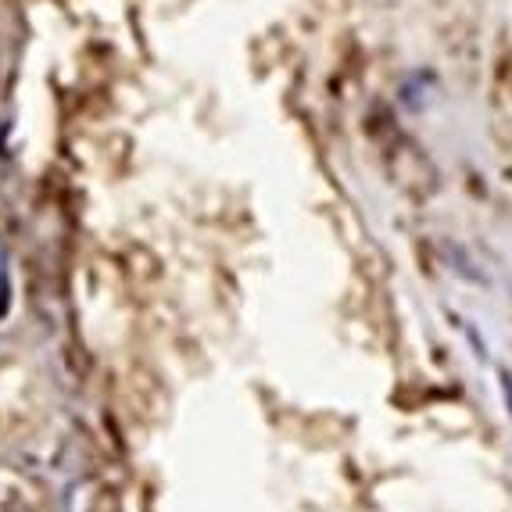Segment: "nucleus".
<instances>
[{"mask_svg": "<svg viewBox=\"0 0 512 512\" xmlns=\"http://www.w3.org/2000/svg\"><path fill=\"white\" fill-rule=\"evenodd\" d=\"M11 305H15V283H11V248H8V240L0 237V319L11 316Z\"/></svg>", "mask_w": 512, "mask_h": 512, "instance_id": "f257e3e1", "label": "nucleus"}, {"mask_svg": "<svg viewBox=\"0 0 512 512\" xmlns=\"http://www.w3.org/2000/svg\"><path fill=\"white\" fill-rule=\"evenodd\" d=\"M498 387H502L505 409H509V416H512V369H502V373H498Z\"/></svg>", "mask_w": 512, "mask_h": 512, "instance_id": "f03ea898", "label": "nucleus"}]
</instances>
